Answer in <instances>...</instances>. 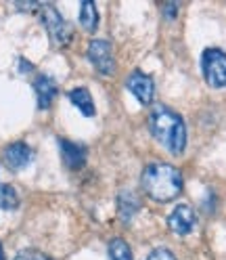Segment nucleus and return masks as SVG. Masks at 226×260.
Segmentation results:
<instances>
[{"label":"nucleus","mask_w":226,"mask_h":260,"mask_svg":"<svg viewBox=\"0 0 226 260\" xmlns=\"http://www.w3.org/2000/svg\"><path fill=\"white\" fill-rule=\"evenodd\" d=\"M140 185L144 189V193L149 195L151 200L166 204L172 202L180 195L182 191V174L180 170L172 166V164H164V161H155L149 164L142 170L140 176Z\"/></svg>","instance_id":"nucleus-1"},{"label":"nucleus","mask_w":226,"mask_h":260,"mask_svg":"<svg viewBox=\"0 0 226 260\" xmlns=\"http://www.w3.org/2000/svg\"><path fill=\"white\" fill-rule=\"evenodd\" d=\"M149 130L170 153L180 155L184 151L186 126H184V120L176 111H172L168 107H161V105L155 107L149 116Z\"/></svg>","instance_id":"nucleus-2"},{"label":"nucleus","mask_w":226,"mask_h":260,"mask_svg":"<svg viewBox=\"0 0 226 260\" xmlns=\"http://www.w3.org/2000/svg\"><path fill=\"white\" fill-rule=\"evenodd\" d=\"M201 72L212 88H226V53L220 48H205L201 55Z\"/></svg>","instance_id":"nucleus-3"},{"label":"nucleus","mask_w":226,"mask_h":260,"mask_svg":"<svg viewBox=\"0 0 226 260\" xmlns=\"http://www.w3.org/2000/svg\"><path fill=\"white\" fill-rule=\"evenodd\" d=\"M40 19L46 27V31L51 34L53 42L57 46H67L71 42V25L61 17V13L53 5H42L40 7Z\"/></svg>","instance_id":"nucleus-4"},{"label":"nucleus","mask_w":226,"mask_h":260,"mask_svg":"<svg viewBox=\"0 0 226 260\" xmlns=\"http://www.w3.org/2000/svg\"><path fill=\"white\" fill-rule=\"evenodd\" d=\"M88 59L94 65V70L103 76H111L116 72V57H113V48L107 40H92L88 44Z\"/></svg>","instance_id":"nucleus-5"},{"label":"nucleus","mask_w":226,"mask_h":260,"mask_svg":"<svg viewBox=\"0 0 226 260\" xmlns=\"http://www.w3.org/2000/svg\"><path fill=\"white\" fill-rule=\"evenodd\" d=\"M126 86L130 90L136 101L140 105H151L153 103V96H155V84H153V78L142 74V72H132L126 80Z\"/></svg>","instance_id":"nucleus-6"},{"label":"nucleus","mask_w":226,"mask_h":260,"mask_svg":"<svg viewBox=\"0 0 226 260\" xmlns=\"http://www.w3.org/2000/svg\"><path fill=\"white\" fill-rule=\"evenodd\" d=\"M195 222H197V216L193 212V208L186 204L176 206L174 212L168 216V226L176 235H189L193 229H195Z\"/></svg>","instance_id":"nucleus-7"},{"label":"nucleus","mask_w":226,"mask_h":260,"mask_svg":"<svg viewBox=\"0 0 226 260\" xmlns=\"http://www.w3.org/2000/svg\"><path fill=\"white\" fill-rule=\"evenodd\" d=\"M59 147H61V159L65 164L67 170H82L86 164V147L80 143L73 141H59Z\"/></svg>","instance_id":"nucleus-8"},{"label":"nucleus","mask_w":226,"mask_h":260,"mask_svg":"<svg viewBox=\"0 0 226 260\" xmlns=\"http://www.w3.org/2000/svg\"><path fill=\"white\" fill-rule=\"evenodd\" d=\"M5 159L11 170H23L31 159H34V151L25 143H13L5 149Z\"/></svg>","instance_id":"nucleus-9"},{"label":"nucleus","mask_w":226,"mask_h":260,"mask_svg":"<svg viewBox=\"0 0 226 260\" xmlns=\"http://www.w3.org/2000/svg\"><path fill=\"white\" fill-rule=\"evenodd\" d=\"M34 90H36V96H38V107L40 109L51 107L53 101H55V96H57V92H59L57 82L51 76H46V74H40L34 80Z\"/></svg>","instance_id":"nucleus-10"},{"label":"nucleus","mask_w":226,"mask_h":260,"mask_svg":"<svg viewBox=\"0 0 226 260\" xmlns=\"http://www.w3.org/2000/svg\"><path fill=\"white\" fill-rule=\"evenodd\" d=\"M138 210H140V200L136 198L132 191H122L118 195V214H120L122 222L128 224L136 216Z\"/></svg>","instance_id":"nucleus-11"},{"label":"nucleus","mask_w":226,"mask_h":260,"mask_svg":"<svg viewBox=\"0 0 226 260\" xmlns=\"http://www.w3.org/2000/svg\"><path fill=\"white\" fill-rule=\"evenodd\" d=\"M80 25H82L88 34H94L99 27V9L92 0H84L80 5Z\"/></svg>","instance_id":"nucleus-12"},{"label":"nucleus","mask_w":226,"mask_h":260,"mask_svg":"<svg viewBox=\"0 0 226 260\" xmlns=\"http://www.w3.org/2000/svg\"><path fill=\"white\" fill-rule=\"evenodd\" d=\"M69 101L73 103V107L82 111L86 118L94 116V101H92V94L88 92V88H73L69 92Z\"/></svg>","instance_id":"nucleus-13"},{"label":"nucleus","mask_w":226,"mask_h":260,"mask_svg":"<svg viewBox=\"0 0 226 260\" xmlns=\"http://www.w3.org/2000/svg\"><path fill=\"white\" fill-rule=\"evenodd\" d=\"M109 258L111 260H134L130 246L122 237H116L109 241Z\"/></svg>","instance_id":"nucleus-14"},{"label":"nucleus","mask_w":226,"mask_h":260,"mask_svg":"<svg viewBox=\"0 0 226 260\" xmlns=\"http://www.w3.org/2000/svg\"><path fill=\"white\" fill-rule=\"evenodd\" d=\"M19 206V195L11 185H0V208L3 210H15Z\"/></svg>","instance_id":"nucleus-15"},{"label":"nucleus","mask_w":226,"mask_h":260,"mask_svg":"<svg viewBox=\"0 0 226 260\" xmlns=\"http://www.w3.org/2000/svg\"><path fill=\"white\" fill-rule=\"evenodd\" d=\"M15 260H53V258H48L46 254H42L38 250H23L15 256Z\"/></svg>","instance_id":"nucleus-16"},{"label":"nucleus","mask_w":226,"mask_h":260,"mask_svg":"<svg viewBox=\"0 0 226 260\" xmlns=\"http://www.w3.org/2000/svg\"><path fill=\"white\" fill-rule=\"evenodd\" d=\"M147 260H176V256L168 248H157L147 256Z\"/></svg>","instance_id":"nucleus-17"},{"label":"nucleus","mask_w":226,"mask_h":260,"mask_svg":"<svg viewBox=\"0 0 226 260\" xmlns=\"http://www.w3.org/2000/svg\"><path fill=\"white\" fill-rule=\"evenodd\" d=\"M161 11H164V17H166V19H174L176 13H178V5H176V3L164 5V7H161Z\"/></svg>","instance_id":"nucleus-18"},{"label":"nucleus","mask_w":226,"mask_h":260,"mask_svg":"<svg viewBox=\"0 0 226 260\" xmlns=\"http://www.w3.org/2000/svg\"><path fill=\"white\" fill-rule=\"evenodd\" d=\"M19 63H21V72H31V70H34V65H31V63H27L25 59H21Z\"/></svg>","instance_id":"nucleus-19"},{"label":"nucleus","mask_w":226,"mask_h":260,"mask_svg":"<svg viewBox=\"0 0 226 260\" xmlns=\"http://www.w3.org/2000/svg\"><path fill=\"white\" fill-rule=\"evenodd\" d=\"M0 260H5V250H3V243H0Z\"/></svg>","instance_id":"nucleus-20"}]
</instances>
